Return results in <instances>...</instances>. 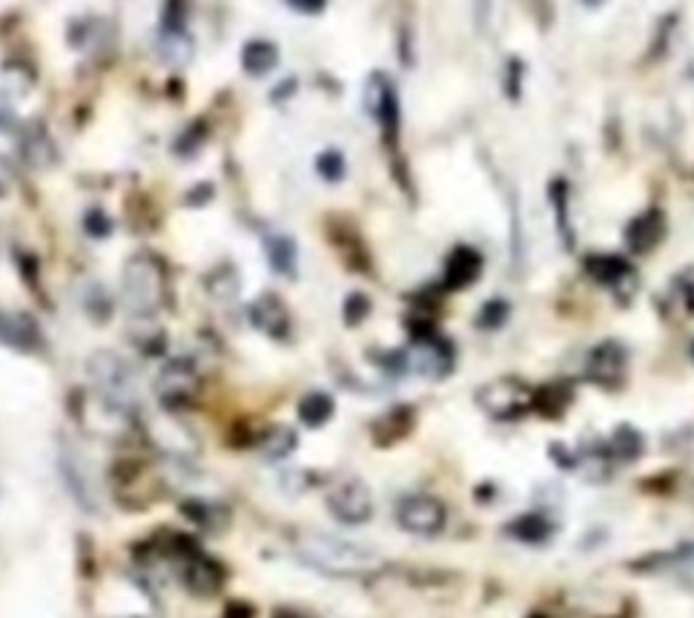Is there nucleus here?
I'll list each match as a JSON object with an SVG mask.
<instances>
[{"label":"nucleus","instance_id":"nucleus-1","mask_svg":"<svg viewBox=\"0 0 694 618\" xmlns=\"http://www.w3.org/2000/svg\"><path fill=\"white\" fill-rule=\"evenodd\" d=\"M293 553L304 567H310L326 578H339V581L372 578L385 567L383 556L377 551L329 532L296 534Z\"/></svg>","mask_w":694,"mask_h":618},{"label":"nucleus","instance_id":"nucleus-2","mask_svg":"<svg viewBox=\"0 0 694 618\" xmlns=\"http://www.w3.org/2000/svg\"><path fill=\"white\" fill-rule=\"evenodd\" d=\"M87 377L93 383V394L114 404L122 412H136L139 407V383L133 366L114 350H95L87 358Z\"/></svg>","mask_w":694,"mask_h":618},{"label":"nucleus","instance_id":"nucleus-3","mask_svg":"<svg viewBox=\"0 0 694 618\" xmlns=\"http://www.w3.org/2000/svg\"><path fill=\"white\" fill-rule=\"evenodd\" d=\"M166 299V266L150 253H139L122 266V301L131 315H155Z\"/></svg>","mask_w":694,"mask_h":618},{"label":"nucleus","instance_id":"nucleus-4","mask_svg":"<svg viewBox=\"0 0 694 618\" xmlns=\"http://www.w3.org/2000/svg\"><path fill=\"white\" fill-rule=\"evenodd\" d=\"M475 402L491 421L510 423L524 418L526 412L535 407V391L521 380L513 377H502L494 383H486L475 394Z\"/></svg>","mask_w":694,"mask_h":618},{"label":"nucleus","instance_id":"nucleus-5","mask_svg":"<svg viewBox=\"0 0 694 618\" xmlns=\"http://www.w3.org/2000/svg\"><path fill=\"white\" fill-rule=\"evenodd\" d=\"M198 391H201V375H198L193 361L171 358V361L160 366L158 377H155V396H158L160 407L166 412L190 407L196 402Z\"/></svg>","mask_w":694,"mask_h":618},{"label":"nucleus","instance_id":"nucleus-6","mask_svg":"<svg viewBox=\"0 0 694 618\" xmlns=\"http://www.w3.org/2000/svg\"><path fill=\"white\" fill-rule=\"evenodd\" d=\"M404 356H407V372L426 377V380H442L453 372L451 342L442 339L432 326L415 331L413 347L404 350Z\"/></svg>","mask_w":694,"mask_h":618},{"label":"nucleus","instance_id":"nucleus-7","mask_svg":"<svg viewBox=\"0 0 694 618\" xmlns=\"http://www.w3.org/2000/svg\"><path fill=\"white\" fill-rule=\"evenodd\" d=\"M329 513L345 526H361L375 515V497L372 488L361 478H347L331 488L326 497Z\"/></svg>","mask_w":694,"mask_h":618},{"label":"nucleus","instance_id":"nucleus-8","mask_svg":"<svg viewBox=\"0 0 694 618\" xmlns=\"http://www.w3.org/2000/svg\"><path fill=\"white\" fill-rule=\"evenodd\" d=\"M396 524L402 526L404 532L434 537L448 524V510L432 494H410L396 505Z\"/></svg>","mask_w":694,"mask_h":618},{"label":"nucleus","instance_id":"nucleus-9","mask_svg":"<svg viewBox=\"0 0 694 618\" xmlns=\"http://www.w3.org/2000/svg\"><path fill=\"white\" fill-rule=\"evenodd\" d=\"M179 572H182V586L198 600L220 594L228 578L226 567L204 551H198V548L179 562Z\"/></svg>","mask_w":694,"mask_h":618},{"label":"nucleus","instance_id":"nucleus-10","mask_svg":"<svg viewBox=\"0 0 694 618\" xmlns=\"http://www.w3.org/2000/svg\"><path fill=\"white\" fill-rule=\"evenodd\" d=\"M627 347L616 342V339H608V342H600L594 347L586 358V380L600 388H616V385L624 383L627 377Z\"/></svg>","mask_w":694,"mask_h":618},{"label":"nucleus","instance_id":"nucleus-11","mask_svg":"<svg viewBox=\"0 0 694 618\" xmlns=\"http://www.w3.org/2000/svg\"><path fill=\"white\" fill-rule=\"evenodd\" d=\"M364 109L369 117H375L380 122V128L385 133V141L394 144L399 136V101L388 76L372 74L364 87Z\"/></svg>","mask_w":694,"mask_h":618},{"label":"nucleus","instance_id":"nucleus-12","mask_svg":"<svg viewBox=\"0 0 694 618\" xmlns=\"http://www.w3.org/2000/svg\"><path fill=\"white\" fill-rule=\"evenodd\" d=\"M583 266L600 285L610 288L616 299L629 301L638 291V274L621 255H589Z\"/></svg>","mask_w":694,"mask_h":618},{"label":"nucleus","instance_id":"nucleus-13","mask_svg":"<svg viewBox=\"0 0 694 618\" xmlns=\"http://www.w3.org/2000/svg\"><path fill=\"white\" fill-rule=\"evenodd\" d=\"M250 323L266 337L285 339L291 334V309L277 293H263L250 304Z\"/></svg>","mask_w":694,"mask_h":618},{"label":"nucleus","instance_id":"nucleus-14","mask_svg":"<svg viewBox=\"0 0 694 618\" xmlns=\"http://www.w3.org/2000/svg\"><path fill=\"white\" fill-rule=\"evenodd\" d=\"M667 220L659 209H646L638 217H632L624 228V242L635 255H646L665 239Z\"/></svg>","mask_w":694,"mask_h":618},{"label":"nucleus","instance_id":"nucleus-15","mask_svg":"<svg viewBox=\"0 0 694 618\" xmlns=\"http://www.w3.org/2000/svg\"><path fill=\"white\" fill-rule=\"evenodd\" d=\"M480 272H483V255L475 250V247H467L461 244L456 247L448 261H445V274H442V285L448 291H464L472 282L478 280Z\"/></svg>","mask_w":694,"mask_h":618},{"label":"nucleus","instance_id":"nucleus-16","mask_svg":"<svg viewBox=\"0 0 694 618\" xmlns=\"http://www.w3.org/2000/svg\"><path fill=\"white\" fill-rule=\"evenodd\" d=\"M0 342L22 353H33L41 345V331L25 312H0Z\"/></svg>","mask_w":694,"mask_h":618},{"label":"nucleus","instance_id":"nucleus-17","mask_svg":"<svg viewBox=\"0 0 694 618\" xmlns=\"http://www.w3.org/2000/svg\"><path fill=\"white\" fill-rule=\"evenodd\" d=\"M158 55L171 66H188L196 55V41L190 36L188 25H163L160 22Z\"/></svg>","mask_w":694,"mask_h":618},{"label":"nucleus","instance_id":"nucleus-18","mask_svg":"<svg viewBox=\"0 0 694 618\" xmlns=\"http://www.w3.org/2000/svg\"><path fill=\"white\" fill-rule=\"evenodd\" d=\"M415 423V412L410 407H394L388 410L383 418H377L372 426V437H375L377 448H391L394 442L404 440Z\"/></svg>","mask_w":694,"mask_h":618},{"label":"nucleus","instance_id":"nucleus-19","mask_svg":"<svg viewBox=\"0 0 694 618\" xmlns=\"http://www.w3.org/2000/svg\"><path fill=\"white\" fill-rule=\"evenodd\" d=\"M554 529L556 524L548 518L545 510H532V513L518 515L516 521L507 524V534H510L513 540H521V543L529 545H540L545 543V540H551V537H554Z\"/></svg>","mask_w":694,"mask_h":618},{"label":"nucleus","instance_id":"nucleus-20","mask_svg":"<svg viewBox=\"0 0 694 618\" xmlns=\"http://www.w3.org/2000/svg\"><path fill=\"white\" fill-rule=\"evenodd\" d=\"M60 467H63V475H66L68 486H71V491H74V497L79 505L85 507V510H90L93 513L95 510V499H93V486H90V480H87V472H85V461H82V456L79 453H74L71 448H63L60 450Z\"/></svg>","mask_w":694,"mask_h":618},{"label":"nucleus","instance_id":"nucleus-21","mask_svg":"<svg viewBox=\"0 0 694 618\" xmlns=\"http://www.w3.org/2000/svg\"><path fill=\"white\" fill-rule=\"evenodd\" d=\"M263 250H266V261L280 277H296V266H299V250L288 234H269L263 239Z\"/></svg>","mask_w":694,"mask_h":618},{"label":"nucleus","instance_id":"nucleus-22","mask_svg":"<svg viewBox=\"0 0 694 618\" xmlns=\"http://www.w3.org/2000/svg\"><path fill=\"white\" fill-rule=\"evenodd\" d=\"M277 63H280V49L266 38H255L242 49V68L250 76L272 74Z\"/></svg>","mask_w":694,"mask_h":618},{"label":"nucleus","instance_id":"nucleus-23","mask_svg":"<svg viewBox=\"0 0 694 618\" xmlns=\"http://www.w3.org/2000/svg\"><path fill=\"white\" fill-rule=\"evenodd\" d=\"M22 158L28 166L33 169H49L55 163L57 152H55V141L49 139V133L44 128H30L22 136Z\"/></svg>","mask_w":694,"mask_h":618},{"label":"nucleus","instance_id":"nucleus-24","mask_svg":"<svg viewBox=\"0 0 694 618\" xmlns=\"http://www.w3.org/2000/svg\"><path fill=\"white\" fill-rule=\"evenodd\" d=\"M610 464H621V461H635L643 453V437L635 426H619L610 434V440L602 445Z\"/></svg>","mask_w":694,"mask_h":618},{"label":"nucleus","instance_id":"nucleus-25","mask_svg":"<svg viewBox=\"0 0 694 618\" xmlns=\"http://www.w3.org/2000/svg\"><path fill=\"white\" fill-rule=\"evenodd\" d=\"M128 334H131L133 345L144 350L147 356H158L160 350L166 347V331L155 323V315H133Z\"/></svg>","mask_w":694,"mask_h":618},{"label":"nucleus","instance_id":"nucleus-26","mask_svg":"<svg viewBox=\"0 0 694 618\" xmlns=\"http://www.w3.org/2000/svg\"><path fill=\"white\" fill-rule=\"evenodd\" d=\"M204 288H207L209 296L215 301H220V304H231V301L239 299L242 280H239L234 266H226V263H223V266H217V269H212V272L204 277Z\"/></svg>","mask_w":694,"mask_h":618},{"label":"nucleus","instance_id":"nucleus-27","mask_svg":"<svg viewBox=\"0 0 694 618\" xmlns=\"http://www.w3.org/2000/svg\"><path fill=\"white\" fill-rule=\"evenodd\" d=\"M296 442H299V434H296L291 426L277 423V426H272V429L263 431V437L258 440V448H261V453L266 456V459L280 461L291 456L293 450H296Z\"/></svg>","mask_w":694,"mask_h":618},{"label":"nucleus","instance_id":"nucleus-28","mask_svg":"<svg viewBox=\"0 0 694 618\" xmlns=\"http://www.w3.org/2000/svg\"><path fill=\"white\" fill-rule=\"evenodd\" d=\"M337 412V404L331 399L329 394L323 391H312L299 402V421L307 426V429H320L334 418Z\"/></svg>","mask_w":694,"mask_h":618},{"label":"nucleus","instance_id":"nucleus-29","mask_svg":"<svg viewBox=\"0 0 694 618\" xmlns=\"http://www.w3.org/2000/svg\"><path fill=\"white\" fill-rule=\"evenodd\" d=\"M551 204L556 209V231L562 236V244L567 250H573L575 228L570 223V209H567V182H554L551 185Z\"/></svg>","mask_w":694,"mask_h":618},{"label":"nucleus","instance_id":"nucleus-30","mask_svg":"<svg viewBox=\"0 0 694 618\" xmlns=\"http://www.w3.org/2000/svg\"><path fill=\"white\" fill-rule=\"evenodd\" d=\"M570 399H573V391H570V385H548V388H543L540 394L535 396V407L540 412H545V415H559V412L570 404Z\"/></svg>","mask_w":694,"mask_h":618},{"label":"nucleus","instance_id":"nucleus-31","mask_svg":"<svg viewBox=\"0 0 694 618\" xmlns=\"http://www.w3.org/2000/svg\"><path fill=\"white\" fill-rule=\"evenodd\" d=\"M315 169H318V174L326 182H339V179L345 177V158H342V152L337 150H326L320 152L318 160H315Z\"/></svg>","mask_w":694,"mask_h":618},{"label":"nucleus","instance_id":"nucleus-32","mask_svg":"<svg viewBox=\"0 0 694 618\" xmlns=\"http://www.w3.org/2000/svg\"><path fill=\"white\" fill-rule=\"evenodd\" d=\"M507 315H510V307H507V301L502 299H491L488 304H483V309L478 312V326L480 328H488V331H494V328L505 326Z\"/></svg>","mask_w":694,"mask_h":618},{"label":"nucleus","instance_id":"nucleus-33","mask_svg":"<svg viewBox=\"0 0 694 618\" xmlns=\"http://www.w3.org/2000/svg\"><path fill=\"white\" fill-rule=\"evenodd\" d=\"M369 309H372V301L366 299L364 293H353V296H347L345 309H342L347 326H358V323H364L366 315H369Z\"/></svg>","mask_w":694,"mask_h":618},{"label":"nucleus","instance_id":"nucleus-34","mask_svg":"<svg viewBox=\"0 0 694 618\" xmlns=\"http://www.w3.org/2000/svg\"><path fill=\"white\" fill-rule=\"evenodd\" d=\"M14 131H19L17 106H14L9 93H3V90H0V133H14Z\"/></svg>","mask_w":694,"mask_h":618},{"label":"nucleus","instance_id":"nucleus-35","mask_svg":"<svg viewBox=\"0 0 694 618\" xmlns=\"http://www.w3.org/2000/svg\"><path fill=\"white\" fill-rule=\"evenodd\" d=\"M85 228L93 236H106L112 231V223H109V217H106L104 212H90L85 220Z\"/></svg>","mask_w":694,"mask_h":618},{"label":"nucleus","instance_id":"nucleus-36","mask_svg":"<svg viewBox=\"0 0 694 618\" xmlns=\"http://www.w3.org/2000/svg\"><path fill=\"white\" fill-rule=\"evenodd\" d=\"M288 6L293 11H299V14L312 17V14H320V11L326 9V0H288Z\"/></svg>","mask_w":694,"mask_h":618},{"label":"nucleus","instance_id":"nucleus-37","mask_svg":"<svg viewBox=\"0 0 694 618\" xmlns=\"http://www.w3.org/2000/svg\"><path fill=\"white\" fill-rule=\"evenodd\" d=\"M11 185H14V169L6 158H0V198L9 196Z\"/></svg>","mask_w":694,"mask_h":618},{"label":"nucleus","instance_id":"nucleus-38","mask_svg":"<svg viewBox=\"0 0 694 618\" xmlns=\"http://www.w3.org/2000/svg\"><path fill=\"white\" fill-rule=\"evenodd\" d=\"M255 610L247 602H231L226 608V618H253Z\"/></svg>","mask_w":694,"mask_h":618},{"label":"nucleus","instance_id":"nucleus-39","mask_svg":"<svg viewBox=\"0 0 694 618\" xmlns=\"http://www.w3.org/2000/svg\"><path fill=\"white\" fill-rule=\"evenodd\" d=\"M272 618H312V616H304V613H299V610L280 608V610H274Z\"/></svg>","mask_w":694,"mask_h":618},{"label":"nucleus","instance_id":"nucleus-40","mask_svg":"<svg viewBox=\"0 0 694 618\" xmlns=\"http://www.w3.org/2000/svg\"><path fill=\"white\" fill-rule=\"evenodd\" d=\"M583 3H586V6H591V9H600L605 0H583Z\"/></svg>","mask_w":694,"mask_h":618},{"label":"nucleus","instance_id":"nucleus-41","mask_svg":"<svg viewBox=\"0 0 694 618\" xmlns=\"http://www.w3.org/2000/svg\"><path fill=\"white\" fill-rule=\"evenodd\" d=\"M686 299H689V309H692V312H694V285H692V288H689V293H686Z\"/></svg>","mask_w":694,"mask_h":618},{"label":"nucleus","instance_id":"nucleus-42","mask_svg":"<svg viewBox=\"0 0 694 618\" xmlns=\"http://www.w3.org/2000/svg\"><path fill=\"white\" fill-rule=\"evenodd\" d=\"M532 618H545V616H532Z\"/></svg>","mask_w":694,"mask_h":618}]
</instances>
